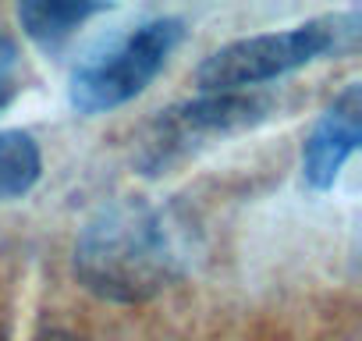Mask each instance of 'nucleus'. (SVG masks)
Listing matches in <instances>:
<instances>
[{
    "instance_id": "1",
    "label": "nucleus",
    "mask_w": 362,
    "mask_h": 341,
    "mask_svg": "<svg viewBox=\"0 0 362 341\" xmlns=\"http://www.w3.org/2000/svg\"><path fill=\"white\" fill-rule=\"evenodd\" d=\"M192 224L177 207L114 200L75 238V277L103 302L139 306L181 281L192 267Z\"/></svg>"
},
{
    "instance_id": "2",
    "label": "nucleus",
    "mask_w": 362,
    "mask_h": 341,
    "mask_svg": "<svg viewBox=\"0 0 362 341\" xmlns=\"http://www.w3.org/2000/svg\"><path fill=\"white\" fill-rule=\"evenodd\" d=\"M358 25H362L358 11H348V15L313 18L284 33H259V36L235 40L214 50L196 68V86L203 93H242L249 86L274 82L327 54L348 50L358 36Z\"/></svg>"
},
{
    "instance_id": "3",
    "label": "nucleus",
    "mask_w": 362,
    "mask_h": 341,
    "mask_svg": "<svg viewBox=\"0 0 362 341\" xmlns=\"http://www.w3.org/2000/svg\"><path fill=\"white\" fill-rule=\"evenodd\" d=\"M185 40V22L181 18H153L121 36L114 47H107L100 57L75 68L68 86V103L86 114H110L135 96L149 89V82L163 71L170 54Z\"/></svg>"
},
{
    "instance_id": "4",
    "label": "nucleus",
    "mask_w": 362,
    "mask_h": 341,
    "mask_svg": "<svg viewBox=\"0 0 362 341\" xmlns=\"http://www.w3.org/2000/svg\"><path fill=\"white\" fill-rule=\"evenodd\" d=\"M270 100L256 93H203L196 100H181L153 117L142 132L135 163L142 175H163V170L185 163L210 142L256 128L270 114Z\"/></svg>"
},
{
    "instance_id": "5",
    "label": "nucleus",
    "mask_w": 362,
    "mask_h": 341,
    "mask_svg": "<svg viewBox=\"0 0 362 341\" xmlns=\"http://www.w3.org/2000/svg\"><path fill=\"white\" fill-rule=\"evenodd\" d=\"M358 135H362V86L351 82L320 114L302 146V178L309 189L323 192L337 182L341 167L358 149Z\"/></svg>"
},
{
    "instance_id": "6",
    "label": "nucleus",
    "mask_w": 362,
    "mask_h": 341,
    "mask_svg": "<svg viewBox=\"0 0 362 341\" xmlns=\"http://www.w3.org/2000/svg\"><path fill=\"white\" fill-rule=\"evenodd\" d=\"M110 11L107 4H86V0H25L18 4V22L25 36L40 50H61L89 18Z\"/></svg>"
},
{
    "instance_id": "7",
    "label": "nucleus",
    "mask_w": 362,
    "mask_h": 341,
    "mask_svg": "<svg viewBox=\"0 0 362 341\" xmlns=\"http://www.w3.org/2000/svg\"><path fill=\"white\" fill-rule=\"evenodd\" d=\"M43 178V153L29 132H0V203L25 200Z\"/></svg>"
},
{
    "instance_id": "8",
    "label": "nucleus",
    "mask_w": 362,
    "mask_h": 341,
    "mask_svg": "<svg viewBox=\"0 0 362 341\" xmlns=\"http://www.w3.org/2000/svg\"><path fill=\"white\" fill-rule=\"evenodd\" d=\"M18 96V43L0 33V114Z\"/></svg>"
},
{
    "instance_id": "9",
    "label": "nucleus",
    "mask_w": 362,
    "mask_h": 341,
    "mask_svg": "<svg viewBox=\"0 0 362 341\" xmlns=\"http://www.w3.org/2000/svg\"><path fill=\"white\" fill-rule=\"evenodd\" d=\"M36 341H89V337H78V334H71V330H43Z\"/></svg>"
}]
</instances>
